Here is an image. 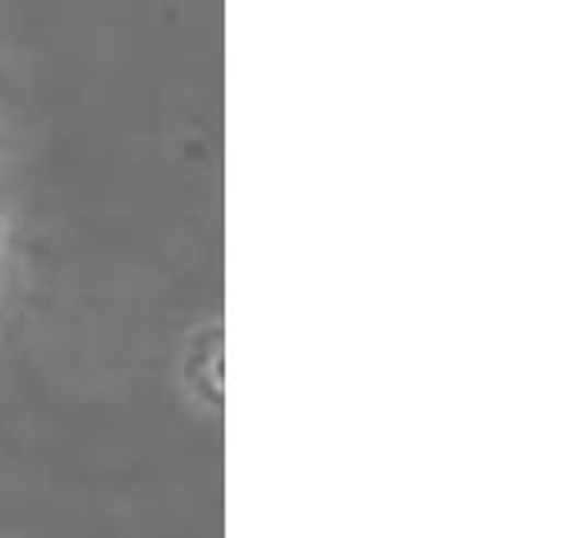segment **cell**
I'll use <instances>...</instances> for the list:
<instances>
[]
</instances>
